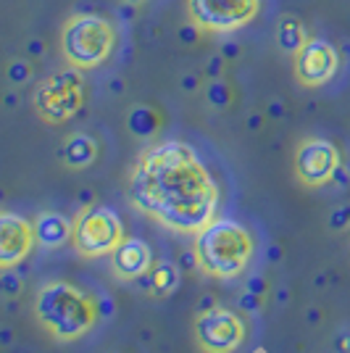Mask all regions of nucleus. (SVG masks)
<instances>
[{"mask_svg": "<svg viewBox=\"0 0 350 353\" xmlns=\"http://www.w3.org/2000/svg\"><path fill=\"white\" fill-rule=\"evenodd\" d=\"M137 211L174 232H200L219 203L216 182L187 143L169 140L147 148L130 174Z\"/></svg>", "mask_w": 350, "mask_h": 353, "instance_id": "f257e3e1", "label": "nucleus"}, {"mask_svg": "<svg viewBox=\"0 0 350 353\" xmlns=\"http://www.w3.org/2000/svg\"><path fill=\"white\" fill-rule=\"evenodd\" d=\"M98 301L74 288L72 282H48L34 298V319L61 343H72L90 332L98 322Z\"/></svg>", "mask_w": 350, "mask_h": 353, "instance_id": "f03ea898", "label": "nucleus"}, {"mask_svg": "<svg viewBox=\"0 0 350 353\" xmlns=\"http://www.w3.org/2000/svg\"><path fill=\"white\" fill-rule=\"evenodd\" d=\"M195 253L200 269L211 277H237L253 259V237L234 219H211L195 232Z\"/></svg>", "mask_w": 350, "mask_h": 353, "instance_id": "7ed1b4c3", "label": "nucleus"}, {"mask_svg": "<svg viewBox=\"0 0 350 353\" xmlns=\"http://www.w3.org/2000/svg\"><path fill=\"white\" fill-rule=\"evenodd\" d=\"M116 45L111 21L98 14H74L61 27V53L74 69L88 72L108 61Z\"/></svg>", "mask_w": 350, "mask_h": 353, "instance_id": "20e7f679", "label": "nucleus"}, {"mask_svg": "<svg viewBox=\"0 0 350 353\" xmlns=\"http://www.w3.org/2000/svg\"><path fill=\"white\" fill-rule=\"evenodd\" d=\"M85 103V79L79 69H66L45 77L34 90V108L43 121L48 124H61L82 108Z\"/></svg>", "mask_w": 350, "mask_h": 353, "instance_id": "39448f33", "label": "nucleus"}, {"mask_svg": "<svg viewBox=\"0 0 350 353\" xmlns=\"http://www.w3.org/2000/svg\"><path fill=\"white\" fill-rule=\"evenodd\" d=\"M121 240H124V227L114 208L92 203L82 208L74 221L72 243L76 253L85 259H101L116 248Z\"/></svg>", "mask_w": 350, "mask_h": 353, "instance_id": "423d86ee", "label": "nucleus"}, {"mask_svg": "<svg viewBox=\"0 0 350 353\" xmlns=\"http://www.w3.org/2000/svg\"><path fill=\"white\" fill-rule=\"evenodd\" d=\"M261 11V0H187V19L203 32L229 34L250 21Z\"/></svg>", "mask_w": 350, "mask_h": 353, "instance_id": "0eeeda50", "label": "nucleus"}, {"mask_svg": "<svg viewBox=\"0 0 350 353\" xmlns=\"http://www.w3.org/2000/svg\"><path fill=\"white\" fill-rule=\"evenodd\" d=\"M192 332L203 353H234L245 340V322L234 311L214 306L198 314Z\"/></svg>", "mask_w": 350, "mask_h": 353, "instance_id": "6e6552de", "label": "nucleus"}, {"mask_svg": "<svg viewBox=\"0 0 350 353\" xmlns=\"http://www.w3.org/2000/svg\"><path fill=\"white\" fill-rule=\"evenodd\" d=\"M292 166H295V176L300 185L321 188V185L332 182L337 166H340V150L335 143H329L324 137H306L295 148Z\"/></svg>", "mask_w": 350, "mask_h": 353, "instance_id": "1a4fd4ad", "label": "nucleus"}, {"mask_svg": "<svg viewBox=\"0 0 350 353\" xmlns=\"http://www.w3.org/2000/svg\"><path fill=\"white\" fill-rule=\"evenodd\" d=\"M340 69V53L332 43L321 37H308L306 45L292 56V72L303 88L327 85Z\"/></svg>", "mask_w": 350, "mask_h": 353, "instance_id": "9d476101", "label": "nucleus"}, {"mask_svg": "<svg viewBox=\"0 0 350 353\" xmlns=\"http://www.w3.org/2000/svg\"><path fill=\"white\" fill-rule=\"evenodd\" d=\"M34 243V224L16 214L0 211V269H14L21 264Z\"/></svg>", "mask_w": 350, "mask_h": 353, "instance_id": "9b49d317", "label": "nucleus"}, {"mask_svg": "<svg viewBox=\"0 0 350 353\" xmlns=\"http://www.w3.org/2000/svg\"><path fill=\"white\" fill-rule=\"evenodd\" d=\"M111 266L121 280H137L150 272L153 256L145 240L140 237H124L116 248L111 250Z\"/></svg>", "mask_w": 350, "mask_h": 353, "instance_id": "f8f14e48", "label": "nucleus"}, {"mask_svg": "<svg viewBox=\"0 0 350 353\" xmlns=\"http://www.w3.org/2000/svg\"><path fill=\"white\" fill-rule=\"evenodd\" d=\"M98 150H101V145H98V140H95L92 134L74 132L63 140V145H61V150H59V159L66 169L82 172V169H88V166L95 163Z\"/></svg>", "mask_w": 350, "mask_h": 353, "instance_id": "ddd939ff", "label": "nucleus"}, {"mask_svg": "<svg viewBox=\"0 0 350 353\" xmlns=\"http://www.w3.org/2000/svg\"><path fill=\"white\" fill-rule=\"evenodd\" d=\"M72 221L66 219V216H61V214H53V211L40 214L37 221H34V240L43 248H61V245H66L72 240Z\"/></svg>", "mask_w": 350, "mask_h": 353, "instance_id": "4468645a", "label": "nucleus"}, {"mask_svg": "<svg viewBox=\"0 0 350 353\" xmlns=\"http://www.w3.org/2000/svg\"><path fill=\"white\" fill-rule=\"evenodd\" d=\"M127 130L140 140H150L161 130V114L147 103H137L127 111Z\"/></svg>", "mask_w": 350, "mask_h": 353, "instance_id": "2eb2a0df", "label": "nucleus"}, {"mask_svg": "<svg viewBox=\"0 0 350 353\" xmlns=\"http://www.w3.org/2000/svg\"><path fill=\"white\" fill-rule=\"evenodd\" d=\"M306 40H308V32L300 19H295V16H282L277 21V45L282 53L295 56V53L306 45Z\"/></svg>", "mask_w": 350, "mask_h": 353, "instance_id": "dca6fc26", "label": "nucleus"}, {"mask_svg": "<svg viewBox=\"0 0 350 353\" xmlns=\"http://www.w3.org/2000/svg\"><path fill=\"white\" fill-rule=\"evenodd\" d=\"M147 277H150V293L156 295V298L172 295L179 288V280H182L179 277V266L166 261V259H161V261H156V264L150 266Z\"/></svg>", "mask_w": 350, "mask_h": 353, "instance_id": "f3484780", "label": "nucleus"}, {"mask_svg": "<svg viewBox=\"0 0 350 353\" xmlns=\"http://www.w3.org/2000/svg\"><path fill=\"white\" fill-rule=\"evenodd\" d=\"M205 101L214 111H227L234 101V90L232 85L221 77V79H208L205 85Z\"/></svg>", "mask_w": 350, "mask_h": 353, "instance_id": "a211bd4d", "label": "nucleus"}, {"mask_svg": "<svg viewBox=\"0 0 350 353\" xmlns=\"http://www.w3.org/2000/svg\"><path fill=\"white\" fill-rule=\"evenodd\" d=\"M32 77H34V63H32V59L21 56V59L8 61V66H6V79H8V85L24 88V85L32 82Z\"/></svg>", "mask_w": 350, "mask_h": 353, "instance_id": "6ab92c4d", "label": "nucleus"}, {"mask_svg": "<svg viewBox=\"0 0 350 353\" xmlns=\"http://www.w3.org/2000/svg\"><path fill=\"white\" fill-rule=\"evenodd\" d=\"M24 290V280H21V274L14 269H0V295H6L8 301H14L19 298Z\"/></svg>", "mask_w": 350, "mask_h": 353, "instance_id": "aec40b11", "label": "nucleus"}, {"mask_svg": "<svg viewBox=\"0 0 350 353\" xmlns=\"http://www.w3.org/2000/svg\"><path fill=\"white\" fill-rule=\"evenodd\" d=\"M327 227H329L332 232H342V230H348L350 227V203H342V206L332 208Z\"/></svg>", "mask_w": 350, "mask_h": 353, "instance_id": "412c9836", "label": "nucleus"}, {"mask_svg": "<svg viewBox=\"0 0 350 353\" xmlns=\"http://www.w3.org/2000/svg\"><path fill=\"white\" fill-rule=\"evenodd\" d=\"M205 32L195 24V21H185L179 30H176V40L182 45H187V48H192V45H198L200 43V37H203Z\"/></svg>", "mask_w": 350, "mask_h": 353, "instance_id": "4be33fe9", "label": "nucleus"}, {"mask_svg": "<svg viewBox=\"0 0 350 353\" xmlns=\"http://www.w3.org/2000/svg\"><path fill=\"white\" fill-rule=\"evenodd\" d=\"M237 306H240L243 311H250V314H258V311L263 309V295L243 290V293L237 295Z\"/></svg>", "mask_w": 350, "mask_h": 353, "instance_id": "5701e85b", "label": "nucleus"}, {"mask_svg": "<svg viewBox=\"0 0 350 353\" xmlns=\"http://www.w3.org/2000/svg\"><path fill=\"white\" fill-rule=\"evenodd\" d=\"M227 61H224V56H221L219 50L214 53V56H208V63H205V77L208 79H221L224 74H227Z\"/></svg>", "mask_w": 350, "mask_h": 353, "instance_id": "b1692460", "label": "nucleus"}, {"mask_svg": "<svg viewBox=\"0 0 350 353\" xmlns=\"http://www.w3.org/2000/svg\"><path fill=\"white\" fill-rule=\"evenodd\" d=\"M45 50H48V45H45V40H40V37H32V40H27V45H24V56L32 61L43 59Z\"/></svg>", "mask_w": 350, "mask_h": 353, "instance_id": "393cba45", "label": "nucleus"}, {"mask_svg": "<svg viewBox=\"0 0 350 353\" xmlns=\"http://www.w3.org/2000/svg\"><path fill=\"white\" fill-rule=\"evenodd\" d=\"M219 53L224 56V61H227V63H234V61L243 56V45L234 43V40H227V43L219 45Z\"/></svg>", "mask_w": 350, "mask_h": 353, "instance_id": "a878e982", "label": "nucleus"}, {"mask_svg": "<svg viewBox=\"0 0 350 353\" xmlns=\"http://www.w3.org/2000/svg\"><path fill=\"white\" fill-rule=\"evenodd\" d=\"M179 90L182 92H187V95H192V92H198L200 90V77L195 72H187L179 77Z\"/></svg>", "mask_w": 350, "mask_h": 353, "instance_id": "bb28decb", "label": "nucleus"}, {"mask_svg": "<svg viewBox=\"0 0 350 353\" xmlns=\"http://www.w3.org/2000/svg\"><path fill=\"white\" fill-rule=\"evenodd\" d=\"M179 266H182L185 272H195V269H200V261H198V253H195V248L182 250V253H179Z\"/></svg>", "mask_w": 350, "mask_h": 353, "instance_id": "cd10ccee", "label": "nucleus"}, {"mask_svg": "<svg viewBox=\"0 0 350 353\" xmlns=\"http://www.w3.org/2000/svg\"><path fill=\"white\" fill-rule=\"evenodd\" d=\"M245 290H250V293H258V295H263V298H266V293H269V282L263 280L261 274H250Z\"/></svg>", "mask_w": 350, "mask_h": 353, "instance_id": "c85d7f7f", "label": "nucleus"}, {"mask_svg": "<svg viewBox=\"0 0 350 353\" xmlns=\"http://www.w3.org/2000/svg\"><path fill=\"white\" fill-rule=\"evenodd\" d=\"M263 117H269V119H282V117H285V103H282L279 98H271V101L266 103V111H263Z\"/></svg>", "mask_w": 350, "mask_h": 353, "instance_id": "c756f323", "label": "nucleus"}, {"mask_svg": "<svg viewBox=\"0 0 350 353\" xmlns=\"http://www.w3.org/2000/svg\"><path fill=\"white\" fill-rule=\"evenodd\" d=\"M245 127H248L250 132H258L263 127V114L261 111H250L248 119H245Z\"/></svg>", "mask_w": 350, "mask_h": 353, "instance_id": "7c9ffc66", "label": "nucleus"}, {"mask_svg": "<svg viewBox=\"0 0 350 353\" xmlns=\"http://www.w3.org/2000/svg\"><path fill=\"white\" fill-rule=\"evenodd\" d=\"M332 182H335V185H340V188H348L350 176H348V169H345L342 163L337 166V172H335V176H332Z\"/></svg>", "mask_w": 350, "mask_h": 353, "instance_id": "2f4dec72", "label": "nucleus"}, {"mask_svg": "<svg viewBox=\"0 0 350 353\" xmlns=\"http://www.w3.org/2000/svg\"><path fill=\"white\" fill-rule=\"evenodd\" d=\"M0 345L3 348H11L14 345V330L11 327H0Z\"/></svg>", "mask_w": 350, "mask_h": 353, "instance_id": "473e14b6", "label": "nucleus"}, {"mask_svg": "<svg viewBox=\"0 0 350 353\" xmlns=\"http://www.w3.org/2000/svg\"><path fill=\"white\" fill-rule=\"evenodd\" d=\"M76 198H79V203H82V208H88L95 203V192L90 190V188H85V190H79L76 192Z\"/></svg>", "mask_w": 350, "mask_h": 353, "instance_id": "72a5a7b5", "label": "nucleus"}, {"mask_svg": "<svg viewBox=\"0 0 350 353\" xmlns=\"http://www.w3.org/2000/svg\"><path fill=\"white\" fill-rule=\"evenodd\" d=\"M337 353H350V332H342L337 338Z\"/></svg>", "mask_w": 350, "mask_h": 353, "instance_id": "f704fd0d", "label": "nucleus"}, {"mask_svg": "<svg viewBox=\"0 0 350 353\" xmlns=\"http://www.w3.org/2000/svg\"><path fill=\"white\" fill-rule=\"evenodd\" d=\"M266 259H269V261H279V259H282V248H279L277 243H271V245L266 248Z\"/></svg>", "mask_w": 350, "mask_h": 353, "instance_id": "c9c22d12", "label": "nucleus"}, {"mask_svg": "<svg viewBox=\"0 0 350 353\" xmlns=\"http://www.w3.org/2000/svg\"><path fill=\"white\" fill-rule=\"evenodd\" d=\"M306 322H308V324H313V327H316V324L321 322V311L316 309V306H311V309L306 311Z\"/></svg>", "mask_w": 350, "mask_h": 353, "instance_id": "e433bc0d", "label": "nucleus"}, {"mask_svg": "<svg viewBox=\"0 0 350 353\" xmlns=\"http://www.w3.org/2000/svg\"><path fill=\"white\" fill-rule=\"evenodd\" d=\"M214 306H216V301H214V295H203V298H200V306H198V314H203V311L214 309Z\"/></svg>", "mask_w": 350, "mask_h": 353, "instance_id": "4c0bfd02", "label": "nucleus"}, {"mask_svg": "<svg viewBox=\"0 0 350 353\" xmlns=\"http://www.w3.org/2000/svg\"><path fill=\"white\" fill-rule=\"evenodd\" d=\"M16 101H19V98H16V92H8V95H6V98H3V103L8 105V108H14V105H16Z\"/></svg>", "mask_w": 350, "mask_h": 353, "instance_id": "58836bf2", "label": "nucleus"}, {"mask_svg": "<svg viewBox=\"0 0 350 353\" xmlns=\"http://www.w3.org/2000/svg\"><path fill=\"white\" fill-rule=\"evenodd\" d=\"M121 90H124V82H121V79H114V82H111V92H114V95H119Z\"/></svg>", "mask_w": 350, "mask_h": 353, "instance_id": "ea45409f", "label": "nucleus"}, {"mask_svg": "<svg viewBox=\"0 0 350 353\" xmlns=\"http://www.w3.org/2000/svg\"><path fill=\"white\" fill-rule=\"evenodd\" d=\"M124 6H143V3H147V0H121Z\"/></svg>", "mask_w": 350, "mask_h": 353, "instance_id": "a19ab883", "label": "nucleus"}, {"mask_svg": "<svg viewBox=\"0 0 350 353\" xmlns=\"http://www.w3.org/2000/svg\"><path fill=\"white\" fill-rule=\"evenodd\" d=\"M277 301H279V303H285V301H287V290H279Z\"/></svg>", "mask_w": 350, "mask_h": 353, "instance_id": "79ce46f5", "label": "nucleus"}]
</instances>
